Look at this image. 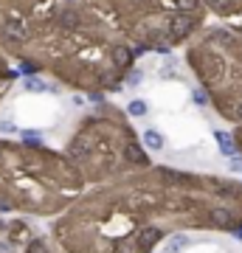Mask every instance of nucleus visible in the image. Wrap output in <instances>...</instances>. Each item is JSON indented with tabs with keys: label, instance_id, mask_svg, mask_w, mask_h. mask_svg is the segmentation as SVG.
<instances>
[{
	"label": "nucleus",
	"instance_id": "2",
	"mask_svg": "<svg viewBox=\"0 0 242 253\" xmlns=\"http://www.w3.org/2000/svg\"><path fill=\"white\" fill-rule=\"evenodd\" d=\"M96 6L127 34L135 54L161 51L186 42L203 28V0H85Z\"/></svg>",
	"mask_w": 242,
	"mask_h": 253
},
{
	"label": "nucleus",
	"instance_id": "6",
	"mask_svg": "<svg viewBox=\"0 0 242 253\" xmlns=\"http://www.w3.org/2000/svg\"><path fill=\"white\" fill-rule=\"evenodd\" d=\"M203 3L217 17H242V0H203Z\"/></svg>",
	"mask_w": 242,
	"mask_h": 253
},
{
	"label": "nucleus",
	"instance_id": "12",
	"mask_svg": "<svg viewBox=\"0 0 242 253\" xmlns=\"http://www.w3.org/2000/svg\"><path fill=\"white\" fill-rule=\"evenodd\" d=\"M144 144L149 146L152 152H158V149H163V135L158 129H146V132H144Z\"/></svg>",
	"mask_w": 242,
	"mask_h": 253
},
{
	"label": "nucleus",
	"instance_id": "5",
	"mask_svg": "<svg viewBox=\"0 0 242 253\" xmlns=\"http://www.w3.org/2000/svg\"><path fill=\"white\" fill-rule=\"evenodd\" d=\"M93 152H96V149H93V138H90L85 129H82V132H76V135H73V141L68 144V155H71L73 161H79V163L90 161V158H93Z\"/></svg>",
	"mask_w": 242,
	"mask_h": 253
},
{
	"label": "nucleus",
	"instance_id": "8",
	"mask_svg": "<svg viewBox=\"0 0 242 253\" xmlns=\"http://www.w3.org/2000/svg\"><path fill=\"white\" fill-rule=\"evenodd\" d=\"M161 239H163V231H158V228H144L141 234H138V248H141V253H149Z\"/></svg>",
	"mask_w": 242,
	"mask_h": 253
},
{
	"label": "nucleus",
	"instance_id": "4",
	"mask_svg": "<svg viewBox=\"0 0 242 253\" xmlns=\"http://www.w3.org/2000/svg\"><path fill=\"white\" fill-rule=\"evenodd\" d=\"M51 0H0V34L3 28L11 26V23H34L37 17H43L45 6Z\"/></svg>",
	"mask_w": 242,
	"mask_h": 253
},
{
	"label": "nucleus",
	"instance_id": "13",
	"mask_svg": "<svg viewBox=\"0 0 242 253\" xmlns=\"http://www.w3.org/2000/svg\"><path fill=\"white\" fill-rule=\"evenodd\" d=\"M14 79H17V71H11V68H6V65L0 62V93L6 90Z\"/></svg>",
	"mask_w": 242,
	"mask_h": 253
},
{
	"label": "nucleus",
	"instance_id": "18",
	"mask_svg": "<svg viewBox=\"0 0 242 253\" xmlns=\"http://www.w3.org/2000/svg\"><path fill=\"white\" fill-rule=\"evenodd\" d=\"M0 132H14V124L11 121H0Z\"/></svg>",
	"mask_w": 242,
	"mask_h": 253
},
{
	"label": "nucleus",
	"instance_id": "20",
	"mask_svg": "<svg viewBox=\"0 0 242 253\" xmlns=\"http://www.w3.org/2000/svg\"><path fill=\"white\" fill-rule=\"evenodd\" d=\"M3 155H6V146L0 144V161H3Z\"/></svg>",
	"mask_w": 242,
	"mask_h": 253
},
{
	"label": "nucleus",
	"instance_id": "21",
	"mask_svg": "<svg viewBox=\"0 0 242 253\" xmlns=\"http://www.w3.org/2000/svg\"><path fill=\"white\" fill-rule=\"evenodd\" d=\"M237 239H242V228H237Z\"/></svg>",
	"mask_w": 242,
	"mask_h": 253
},
{
	"label": "nucleus",
	"instance_id": "17",
	"mask_svg": "<svg viewBox=\"0 0 242 253\" xmlns=\"http://www.w3.org/2000/svg\"><path fill=\"white\" fill-rule=\"evenodd\" d=\"M206 101H208L206 90H194V104H206Z\"/></svg>",
	"mask_w": 242,
	"mask_h": 253
},
{
	"label": "nucleus",
	"instance_id": "7",
	"mask_svg": "<svg viewBox=\"0 0 242 253\" xmlns=\"http://www.w3.org/2000/svg\"><path fill=\"white\" fill-rule=\"evenodd\" d=\"M121 158H124L130 166H149V158H146V152H144V146L138 144V141H127L124 149H121Z\"/></svg>",
	"mask_w": 242,
	"mask_h": 253
},
{
	"label": "nucleus",
	"instance_id": "9",
	"mask_svg": "<svg viewBox=\"0 0 242 253\" xmlns=\"http://www.w3.org/2000/svg\"><path fill=\"white\" fill-rule=\"evenodd\" d=\"M208 219H211L214 228H234L237 225L234 222V211H228V208H211L208 211Z\"/></svg>",
	"mask_w": 242,
	"mask_h": 253
},
{
	"label": "nucleus",
	"instance_id": "3",
	"mask_svg": "<svg viewBox=\"0 0 242 253\" xmlns=\"http://www.w3.org/2000/svg\"><path fill=\"white\" fill-rule=\"evenodd\" d=\"M189 65L225 116L242 107V31L208 28L189 48Z\"/></svg>",
	"mask_w": 242,
	"mask_h": 253
},
{
	"label": "nucleus",
	"instance_id": "19",
	"mask_svg": "<svg viewBox=\"0 0 242 253\" xmlns=\"http://www.w3.org/2000/svg\"><path fill=\"white\" fill-rule=\"evenodd\" d=\"M231 169H234V172H242V158H234V161H231Z\"/></svg>",
	"mask_w": 242,
	"mask_h": 253
},
{
	"label": "nucleus",
	"instance_id": "1",
	"mask_svg": "<svg viewBox=\"0 0 242 253\" xmlns=\"http://www.w3.org/2000/svg\"><path fill=\"white\" fill-rule=\"evenodd\" d=\"M14 54L28 76L56 71L65 82L88 90H118L135 62L130 40L110 34L90 3H62L31 23V37Z\"/></svg>",
	"mask_w": 242,
	"mask_h": 253
},
{
	"label": "nucleus",
	"instance_id": "16",
	"mask_svg": "<svg viewBox=\"0 0 242 253\" xmlns=\"http://www.w3.org/2000/svg\"><path fill=\"white\" fill-rule=\"evenodd\" d=\"M127 113L135 116V118H141V116H146V104H144L141 99H133L130 104H127Z\"/></svg>",
	"mask_w": 242,
	"mask_h": 253
},
{
	"label": "nucleus",
	"instance_id": "11",
	"mask_svg": "<svg viewBox=\"0 0 242 253\" xmlns=\"http://www.w3.org/2000/svg\"><path fill=\"white\" fill-rule=\"evenodd\" d=\"M217 141H220V149H223V155H228V158H237V144H234V138L228 135V132H214Z\"/></svg>",
	"mask_w": 242,
	"mask_h": 253
},
{
	"label": "nucleus",
	"instance_id": "15",
	"mask_svg": "<svg viewBox=\"0 0 242 253\" xmlns=\"http://www.w3.org/2000/svg\"><path fill=\"white\" fill-rule=\"evenodd\" d=\"M26 90H31V93H45V90H48V84H45L40 76H26Z\"/></svg>",
	"mask_w": 242,
	"mask_h": 253
},
{
	"label": "nucleus",
	"instance_id": "10",
	"mask_svg": "<svg viewBox=\"0 0 242 253\" xmlns=\"http://www.w3.org/2000/svg\"><path fill=\"white\" fill-rule=\"evenodd\" d=\"M158 174H161L163 183H175V186H186V183H192V174L186 172H175V169H158Z\"/></svg>",
	"mask_w": 242,
	"mask_h": 253
},
{
	"label": "nucleus",
	"instance_id": "14",
	"mask_svg": "<svg viewBox=\"0 0 242 253\" xmlns=\"http://www.w3.org/2000/svg\"><path fill=\"white\" fill-rule=\"evenodd\" d=\"M189 245V236H183V234H175L169 239V242H166V253H178L180 248H186Z\"/></svg>",
	"mask_w": 242,
	"mask_h": 253
}]
</instances>
